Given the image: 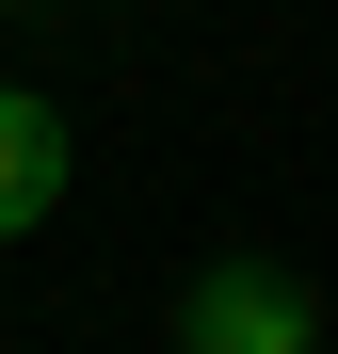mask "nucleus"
I'll use <instances>...</instances> for the list:
<instances>
[{"label":"nucleus","mask_w":338,"mask_h":354,"mask_svg":"<svg viewBox=\"0 0 338 354\" xmlns=\"http://www.w3.org/2000/svg\"><path fill=\"white\" fill-rule=\"evenodd\" d=\"M178 354H322V306L290 258H209L178 290Z\"/></svg>","instance_id":"obj_1"},{"label":"nucleus","mask_w":338,"mask_h":354,"mask_svg":"<svg viewBox=\"0 0 338 354\" xmlns=\"http://www.w3.org/2000/svg\"><path fill=\"white\" fill-rule=\"evenodd\" d=\"M48 209H65V113L32 81H0V242H32Z\"/></svg>","instance_id":"obj_2"},{"label":"nucleus","mask_w":338,"mask_h":354,"mask_svg":"<svg viewBox=\"0 0 338 354\" xmlns=\"http://www.w3.org/2000/svg\"><path fill=\"white\" fill-rule=\"evenodd\" d=\"M17 17H32V0H17Z\"/></svg>","instance_id":"obj_3"}]
</instances>
